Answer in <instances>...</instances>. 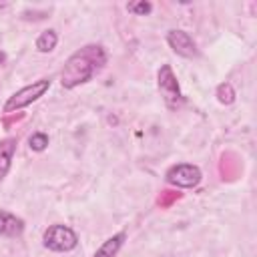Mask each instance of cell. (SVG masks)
Listing matches in <instances>:
<instances>
[{
    "instance_id": "cell-7",
    "label": "cell",
    "mask_w": 257,
    "mask_h": 257,
    "mask_svg": "<svg viewBox=\"0 0 257 257\" xmlns=\"http://www.w3.org/2000/svg\"><path fill=\"white\" fill-rule=\"evenodd\" d=\"M24 231V223L20 217L8 213V211H0V235L4 237H18Z\"/></svg>"
},
{
    "instance_id": "cell-2",
    "label": "cell",
    "mask_w": 257,
    "mask_h": 257,
    "mask_svg": "<svg viewBox=\"0 0 257 257\" xmlns=\"http://www.w3.org/2000/svg\"><path fill=\"white\" fill-rule=\"evenodd\" d=\"M48 88H50V78H40V80L28 84V86L16 90V92L6 100L4 112L10 114V112H14V110H20V108L32 104L34 100H38L40 96H44V92H46Z\"/></svg>"
},
{
    "instance_id": "cell-6",
    "label": "cell",
    "mask_w": 257,
    "mask_h": 257,
    "mask_svg": "<svg viewBox=\"0 0 257 257\" xmlns=\"http://www.w3.org/2000/svg\"><path fill=\"white\" fill-rule=\"evenodd\" d=\"M167 44H169L179 56H185V58H193V56L199 54L195 40H193L191 34L185 32V30H169V32H167Z\"/></svg>"
},
{
    "instance_id": "cell-13",
    "label": "cell",
    "mask_w": 257,
    "mask_h": 257,
    "mask_svg": "<svg viewBox=\"0 0 257 257\" xmlns=\"http://www.w3.org/2000/svg\"><path fill=\"white\" fill-rule=\"evenodd\" d=\"M28 145H30L32 151L40 153V151H44V149L48 147V137H46L44 133H34V135L28 139Z\"/></svg>"
},
{
    "instance_id": "cell-8",
    "label": "cell",
    "mask_w": 257,
    "mask_h": 257,
    "mask_svg": "<svg viewBox=\"0 0 257 257\" xmlns=\"http://www.w3.org/2000/svg\"><path fill=\"white\" fill-rule=\"evenodd\" d=\"M14 151H16V139L14 137H8V139L0 141V179L8 175Z\"/></svg>"
},
{
    "instance_id": "cell-5",
    "label": "cell",
    "mask_w": 257,
    "mask_h": 257,
    "mask_svg": "<svg viewBox=\"0 0 257 257\" xmlns=\"http://www.w3.org/2000/svg\"><path fill=\"white\" fill-rule=\"evenodd\" d=\"M159 90L171 108H177L183 102V94H181L177 76L173 74V68L169 64H163L159 70Z\"/></svg>"
},
{
    "instance_id": "cell-9",
    "label": "cell",
    "mask_w": 257,
    "mask_h": 257,
    "mask_svg": "<svg viewBox=\"0 0 257 257\" xmlns=\"http://www.w3.org/2000/svg\"><path fill=\"white\" fill-rule=\"evenodd\" d=\"M124 239H126V235L120 231V233H116V235H112V237H108L96 251H94V255L92 257H114L116 253H118V249L122 247V243H124Z\"/></svg>"
},
{
    "instance_id": "cell-14",
    "label": "cell",
    "mask_w": 257,
    "mask_h": 257,
    "mask_svg": "<svg viewBox=\"0 0 257 257\" xmlns=\"http://www.w3.org/2000/svg\"><path fill=\"white\" fill-rule=\"evenodd\" d=\"M179 197H181V193H175V191H163L161 197L157 199V203H159L161 207H167L171 201H175V199H179Z\"/></svg>"
},
{
    "instance_id": "cell-3",
    "label": "cell",
    "mask_w": 257,
    "mask_h": 257,
    "mask_svg": "<svg viewBox=\"0 0 257 257\" xmlns=\"http://www.w3.org/2000/svg\"><path fill=\"white\" fill-rule=\"evenodd\" d=\"M42 243H44V247L50 249V251L66 253V251H72V249L78 245V237H76V233H74L70 227H66V225H50V227L44 231Z\"/></svg>"
},
{
    "instance_id": "cell-11",
    "label": "cell",
    "mask_w": 257,
    "mask_h": 257,
    "mask_svg": "<svg viewBox=\"0 0 257 257\" xmlns=\"http://www.w3.org/2000/svg\"><path fill=\"white\" fill-rule=\"evenodd\" d=\"M217 100L221 104H231L235 100V90H233V86L229 82H221L217 86Z\"/></svg>"
},
{
    "instance_id": "cell-10",
    "label": "cell",
    "mask_w": 257,
    "mask_h": 257,
    "mask_svg": "<svg viewBox=\"0 0 257 257\" xmlns=\"http://www.w3.org/2000/svg\"><path fill=\"white\" fill-rule=\"evenodd\" d=\"M56 44H58V34H56L54 30H44V32H40V36L36 38V48H38V52H42V54L52 52V50L56 48Z\"/></svg>"
},
{
    "instance_id": "cell-1",
    "label": "cell",
    "mask_w": 257,
    "mask_h": 257,
    "mask_svg": "<svg viewBox=\"0 0 257 257\" xmlns=\"http://www.w3.org/2000/svg\"><path fill=\"white\" fill-rule=\"evenodd\" d=\"M106 62V52L102 46L96 44H88L80 50H76L62 66L60 70V84L64 88H74L86 80L92 78V74L102 68V64Z\"/></svg>"
},
{
    "instance_id": "cell-12",
    "label": "cell",
    "mask_w": 257,
    "mask_h": 257,
    "mask_svg": "<svg viewBox=\"0 0 257 257\" xmlns=\"http://www.w3.org/2000/svg\"><path fill=\"white\" fill-rule=\"evenodd\" d=\"M126 10H128V12H133V14H137V16H147V14H151L153 4H151V2H147V0L128 2V4H126Z\"/></svg>"
},
{
    "instance_id": "cell-4",
    "label": "cell",
    "mask_w": 257,
    "mask_h": 257,
    "mask_svg": "<svg viewBox=\"0 0 257 257\" xmlns=\"http://www.w3.org/2000/svg\"><path fill=\"white\" fill-rule=\"evenodd\" d=\"M201 177H203L201 169L197 165H187V163L175 165L167 171V183L175 185V187H181V189L197 187L201 183Z\"/></svg>"
}]
</instances>
